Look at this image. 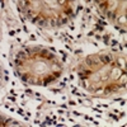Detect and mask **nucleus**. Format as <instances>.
<instances>
[{
    "label": "nucleus",
    "mask_w": 127,
    "mask_h": 127,
    "mask_svg": "<svg viewBox=\"0 0 127 127\" xmlns=\"http://www.w3.org/2000/svg\"><path fill=\"white\" fill-rule=\"evenodd\" d=\"M0 126H23V123H20L13 118H10V117H6V116L4 114H0Z\"/></svg>",
    "instance_id": "obj_5"
},
{
    "label": "nucleus",
    "mask_w": 127,
    "mask_h": 127,
    "mask_svg": "<svg viewBox=\"0 0 127 127\" xmlns=\"http://www.w3.org/2000/svg\"><path fill=\"white\" fill-rule=\"evenodd\" d=\"M18 5L23 15L34 24L56 28L71 20L76 0H18Z\"/></svg>",
    "instance_id": "obj_3"
},
{
    "label": "nucleus",
    "mask_w": 127,
    "mask_h": 127,
    "mask_svg": "<svg viewBox=\"0 0 127 127\" xmlns=\"http://www.w3.org/2000/svg\"><path fill=\"white\" fill-rule=\"evenodd\" d=\"M3 84H4V71H3L1 65H0V88L3 87Z\"/></svg>",
    "instance_id": "obj_6"
},
{
    "label": "nucleus",
    "mask_w": 127,
    "mask_h": 127,
    "mask_svg": "<svg viewBox=\"0 0 127 127\" xmlns=\"http://www.w3.org/2000/svg\"><path fill=\"white\" fill-rule=\"evenodd\" d=\"M17 75L26 84L46 87L55 83L64 72L60 59L43 47H26L14 59Z\"/></svg>",
    "instance_id": "obj_2"
},
{
    "label": "nucleus",
    "mask_w": 127,
    "mask_h": 127,
    "mask_svg": "<svg viewBox=\"0 0 127 127\" xmlns=\"http://www.w3.org/2000/svg\"><path fill=\"white\" fill-rule=\"evenodd\" d=\"M80 85L95 97H108L126 87V59L113 52L89 55L78 66Z\"/></svg>",
    "instance_id": "obj_1"
},
{
    "label": "nucleus",
    "mask_w": 127,
    "mask_h": 127,
    "mask_svg": "<svg viewBox=\"0 0 127 127\" xmlns=\"http://www.w3.org/2000/svg\"><path fill=\"white\" fill-rule=\"evenodd\" d=\"M94 3L112 24L126 31V0H94Z\"/></svg>",
    "instance_id": "obj_4"
}]
</instances>
